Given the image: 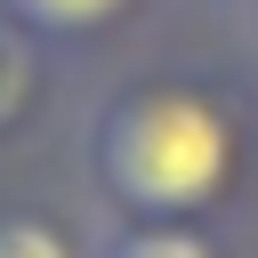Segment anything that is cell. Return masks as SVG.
Masks as SVG:
<instances>
[{
	"mask_svg": "<svg viewBox=\"0 0 258 258\" xmlns=\"http://www.w3.org/2000/svg\"><path fill=\"white\" fill-rule=\"evenodd\" d=\"M97 258H218V242L202 226H121Z\"/></svg>",
	"mask_w": 258,
	"mask_h": 258,
	"instance_id": "obj_3",
	"label": "cell"
},
{
	"mask_svg": "<svg viewBox=\"0 0 258 258\" xmlns=\"http://www.w3.org/2000/svg\"><path fill=\"white\" fill-rule=\"evenodd\" d=\"M89 169L129 226H194L242 177V121L218 89L145 73L97 105Z\"/></svg>",
	"mask_w": 258,
	"mask_h": 258,
	"instance_id": "obj_1",
	"label": "cell"
},
{
	"mask_svg": "<svg viewBox=\"0 0 258 258\" xmlns=\"http://www.w3.org/2000/svg\"><path fill=\"white\" fill-rule=\"evenodd\" d=\"M0 258H81V250L48 218H0Z\"/></svg>",
	"mask_w": 258,
	"mask_h": 258,
	"instance_id": "obj_4",
	"label": "cell"
},
{
	"mask_svg": "<svg viewBox=\"0 0 258 258\" xmlns=\"http://www.w3.org/2000/svg\"><path fill=\"white\" fill-rule=\"evenodd\" d=\"M250 16H258V0H250Z\"/></svg>",
	"mask_w": 258,
	"mask_h": 258,
	"instance_id": "obj_5",
	"label": "cell"
},
{
	"mask_svg": "<svg viewBox=\"0 0 258 258\" xmlns=\"http://www.w3.org/2000/svg\"><path fill=\"white\" fill-rule=\"evenodd\" d=\"M137 0H0V16L32 40H97L129 16Z\"/></svg>",
	"mask_w": 258,
	"mask_h": 258,
	"instance_id": "obj_2",
	"label": "cell"
}]
</instances>
